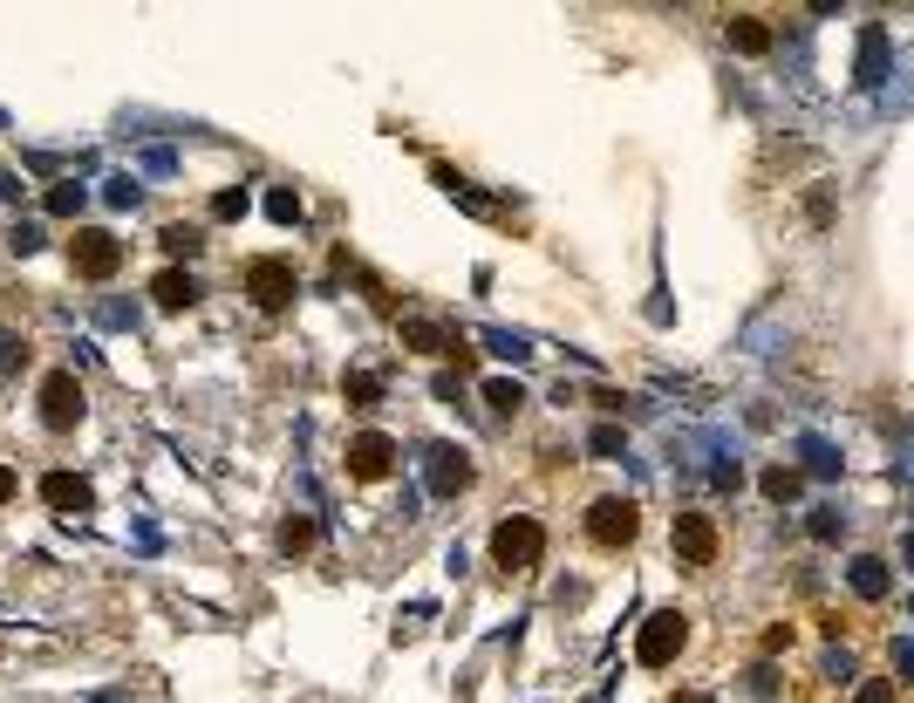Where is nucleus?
I'll use <instances>...</instances> for the list:
<instances>
[{"mask_svg": "<svg viewBox=\"0 0 914 703\" xmlns=\"http://www.w3.org/2000/svg\"><path fill=\"white\" fill-rule=\"evenodd\" d=\"M894 663H901V669L914 676V635H901V642H894Z\"/></svg>", "mask_w": 914, "mask_h": 703, "instance_id": "473e14b6", "label": "nucleus"}, {"mask_svg": "<svg viewBox=\"0 0 914 703\" xmlns=\"http://www.w3.org/2000/svg\"><path fill=\"white\" fill-rule=\"evenodd\" d=\"M689 642V622L676 615V608H662V615H648L642 622V642H635V656H642L648 669H662V663H676V649Z\"/></svg>", "mask_w": 914, "mask_h": 703, "instance_id": "7ed1b4c3", "label": "nucleus"}, {"mask_svg": "<svg viewBox=\"0 0 914 703\" xmlns=\"http://www.w3.org/2000/svg\"><path fill=\"white\" fill-rule=\"evenodd\" d=\"M799 458H805V471H812V478H839V451L826 444V437H812V430L799 437Z\"/></svg>", "mask_w": 914, "mask_h": 703, "instance_id": "f3484780", "label": "nucleus"}, {"mask_svg": "<svg viewBox=\"0 0 914 703\" xmlns=\"http://www.w3.org/2000/svg\"><path fill=\"white\" fill-rule=\"evenodd\" d=\"M901 560H908V567H914V533H908V540H901Z\"/></svg>", "mask_w": 914, "mask_h": 703, "instance_id": "f704fd0d", "label": "nucleus"}, {"mask_svg": "<svg viewBox=\"0 0 914 703\" xmlns=\"http://www.w3.org/2000/svg\"><path fill=\"white\" fill-rule=\"evenodd\" d=\"M69 267H76L82 280H110L116 267H123V239L103 233V226H89V233L69 239Z\"/></svg>", "mask_w": 914, "mask_h": 703, "instance_id": "f03ea898", "label": "nucleus"}, {"mask_svg": "<svg viewBox=\"0 0 914 703\" xmlns=\"http://www.w3.org/2000/svg\"><path fill=\"white\" fill-rule=\"evenodd\" d=\"M164 246H171V253H198V246H205V239H198V226H164Z\"/></svg>", "mask_w": 914, "mask_h": 703, "instance_id": "b1692460", "label": "nucleus"}, {"mask_svg": "<svg viewBox=\"0 0 914 703\" xmlns=\"http://www.w3.org/2000/svg\"><path fill=\"white\" fill-rule=\"evenodd\" d=\"M212 212H219V219H239V212H246V192H219V198H212Z\"/></svg>", "mask_w": 914, "mask_h": 703, "instance_id": "c85d7f7f", "label": "nucleus"}, {"mask_svg": "<svg viewBox=\"0 0 914 703\" xmlns=\"http://www.w3.org/2000/svg\"><path fill=\"white\" fill-rule=\"evenodd\" d=\"M7 499H14V471L0 465V506H7Z\"/></svg>", "mask_w": 914, "mask_h": 703, "instance_id": "72a5a7b5", "label": "nucleus"}, {"mask_svg": "<svg viewBox=\"0 0 914 703\" xmlns=\"http://www.w3.org/2000/svg\"><path fill=\"white\" fill-rule=\"evenodd\" d=\"M342 396H348V403H355V410H369V403H376V396H382V376H369V369H355V376H348V383H342Z\"/></svg>", "mask_w": 914, "mask_h": 703, "instance_id": "412c9836", "label": "nucleus"}, {"mask_svg": "<svg viewBox=\"0 0 914 703\" xmlns=\"http://www.w3.org/2000/svg\"><path fill=\"white\" fill-rule=\"evenodd\" d=\"M151 294H157V308H164V314H185V308H198V280H191L185 267H164V274L151 280Z\"/></svg>", "mask_w": 914, "mask_h": 703, "instance_id": "f8f14e48", "label": "nucleus"}, {"mask_svg": "<svg viewBox=\"0 0 914 703\" xmlns=\"http://www.w3.org/2000/svg\"><path fill=\"white\" fill-rule=\"evenodd\" d=\"M280 547H287V553H307V547H314V519H307V512L280 519Z\"/></svg>", "mask_w": 914, "mask_h": 703, "instance_id": "aec40b11", "label": "nucleus"}, {"mask_svg": "<svg viewBox=\"0 0 914 703\" xmlns=\"http://www.w3.org/2000/svg\"><path fill=\"white\" fill-rule=\"evenodd\" d=\"M744 690H751V697H778V676H771V669H751V676H744Z\"/></svg>", "mask_w": 914, "mask_h": 703, "instance_id": "bb28decb", "label": "nucleus"}, {"mask_svg": "<svg viewBox=\"0 0 914 703\" xmlns=\"http://www.w3.org/2000/svg\"><path fill=\"white\" fill-rule=\"evenodd\" d=\"M730 48H744V55H764V48H771V28H764L758 14H730Z\"/></svg>", "mask_w": 914, "mask_h": 703, "instance_id": "4468645a", "label": "nucleus"}, {"mask_svg": "<svg viewBox=\"0 0 914 703\" xmlns=\"http://www.w3.org/2000/svg\"><path fill=\"white\" fill-rule=\"evenodd\" d=\"M758 492H764V499H771V506H792V499H799V492H805V478H799V471H792V465H771V471H764V478H758Z\"/></svg>", "mask_w": 914, "mask_h": 703, "instance_id": "2eb2a0df", "label": "nucleus"}, {"mask_svg": "<svg viewBox=\"0 0 914 703\" xmlns=\"http://www.w3.org/2000/svg\"><path fill=\"white\" fill-rule=\"evenodd\" d=\"M48 212H55V219H76L82 212V185H55V192H48Z\"/></svg>", "mask_w": 914, "mask_h": 703, "instance_id": "5701e85b", "label": "nucleus"}, {"mask_svg": "<svg viewBox=\"0 0 914 703\" xmlns=\"http://www.w3.org/2000/svg\"><path fill=\"white\" fill-rule=\"evenodd\" d=\"M860 703H894V683L874 676V683H860Z\"/></svg>", "mask_w": 914, "mask_h": 703, "instance_id": "c756f323", "label": "nucleus"}, {"mask_svg": "<svg viewBox=\"0 0 914 703\" xmlns=\"http://www.w3.org/2000/svg\"><path fill=\"white\" fill-rule=\"evenodd\" d=\"M41 424H48V430H76V424H82V383H76V369H55V376L41 383Z\"/></svg>", "mask_w": 914, "mask_h": 703, "instance_id": "39448f33", "label": "nucleus"}, {"mask_svg": "<svg viewBox=\"0 0 914 703\" xmlns=\"http://www.w3.org/2000/svg\"><path fill=\"white\" fill-rule=\"evenodd\" d=\"M805 533H812L819 547H833L839 533H846V512H839V506H812V512H805Z\"/></svg>", "mask_w": 914, "mask_h": 703, "instance_id": "a211bd4d", "label": "nucleus"}, {"mask_svg": "<svg viewBox=\"0 0 914 703\" xmlns=\"http://www.w3.org/2000/svg\"><path fill=\"white\" fill-rule=\"evenodd\" d=\"M635 526H642L635 499H594V506H587V533H594V547H628Z\"/></svg>", "mask_w": 914, "mask_h": 703, "instance_id": "20e7f679", "label": "nucleus"}, {"mask_svg": "<svg viewBox=\"0 0 914 703\" xmlns=\"http://www.w3.org/2000/svg\"><path fill=\"white\" fill-rule=\"evenodd\" d=\"M389 465H396V437H382V430L348 437V471H355V478H382Z\"/></svg>", "mask_w": 914, "mask_h": 703, "instance_id": "1a4fd4ad", "label": "nucleus"}, {"mask_svg": "<svg viewBox=\"0 0 914 703\" xmlns=\"http://www.w3.org/2000/svg\"><path fill=\"white\" fill-rule=\"evenodd\" d=\"M676 553H683L689 567H710V560H717V526H710L703 512H676Z\"/></svg>", "mask_w": 914, "mask_h": 703, "instance_id": "9d476101", "label": "nucleus"}, {"mask_svg": "<svg viewBox=\"0 0 914 703\" xmlns=\"http://www.w3.org/2000/svg\"><path fill=\"white\" fill-rule=\"evenodd\" d=\"M853 76H860V82H880V76H887V28H880V21L860 35V62H853Z\"/></svg>", "mask_w": 914, "mask_h": 703, "instance_id": "ddd939ff", "label": "nucleus"}, {"mask_svg": "<svg viewBox=\"0 0 914 703\" xmlns=\"http://www.w3.org/2000/svg\"><path fill=\"white\" fill-rule=\"evenodd\" d=\"M7 246H14V253H35V246H41V226H14V239H7Z\"/></svg>", "mask_w": 914, "mask_h": 703, "instance_id": "7c9ffc66", "label": "nucleus"}, {"mask_svg": "<svg viewBox=\"0 0 914 703\" xmlns=\"http://www.w3.org/2000/svg\"><path fill=\"white\" fill-rule=\"evenodd\" d=\"M267 212L280 219V226H301V198H294V192H273V198H267Z\"/></svg>", "mask_w": 914, "mask_h": 703, "instance_id": "393cba45", "label": "nucleus"}, {"mask_svg": "<svg viewBox=\"0 0 914 703\" xmlns=\"http://www.w3.org/2000/svg\"><path fill=\"white\" fill-rule=\"evenodd\" d=\"M539 553H546V533H539L533 512H512V519H498L492 560L505 567V574H526V567H539Z\"/></svg>", "mask_w": 914, "mask_h": 703, "instance_id": "f257e3e1", "label": "nucleus"}, {"mask_svg": "<svg viewBox=\"0 0 914 703\" xmlns=\"http://www.w3.org/2000/svg\"><path fill=\"white\" fill-rule=\"evenodd\" d=\"M21 362H28V349H21L14 335H0V376H7V369H21Z\"/></svg>", "mask_w": 914, "mask_h": 703, "instance_id": "cd10ccee", "label": "nucleus"}, {"mask_svg": "<svg viewBox=\"0 0 914 703\" xmlns=\"http://www.w3.org/2000/svg\"><path fill=\"white\" fill-rule=\"evenodd\" d=\"M676 703H710V697H696V690H683V697H676Z\"/></svg>", "mask_w": 914, "mask_h": 703, "instance_id": "c9c22d12", "label": "nucleus"}, {"mask_svg": "<svg viewBox=\"0 0 914 703\" xmlns=\"http://www.w3.org/2000/svg\"><path fill=\"white\" fill-rule=\"evenodd\" d=\"M485 403H492L498 417H519V410H526V390L505 383V376H492V383H485Z\"/></svg>", "mask_w": 914, "mask_h": 703, "instance_id": "6ab92c4d", "label": "nucleus"}, {"mask_svg": "<svg viewBox=\"0 0 914 703\" xmlns=\"http://www.w3.org/2000/svg\"><path fill=\"white\" fill-rule=\"evenodd\" d=\"M587 451H594V458H621V451H628V437H621L614 424H601L594 437H587Z\"/></svg>", "mask_w": 914, "mask_h": 703, "instance_id": "4be33fe9", "label": "nucleus"}, {"mask_svg": "<svg viewBox=\"0 0 914 703\" xmlns=\"http://www.w3.org/2000/svg\"><path fill=\"white\" fill-rule=\"evenodd\" d=\"M246 294H253V308L280 314L294 301V267H287V260H253V267H246Z\"/></svg>", "mask_w": 914, "mask_h": 703, "instance_id": "0eeeda50", "label": "nucleus"}, {"mask_svg": "<svg viewBox=\"0 0 914 703\" xmlns=\"http://www.w3.org/2000/svg\"><path fill=\"white\" fill-rule=\"evenodd\" d=\"M423 485H430L437 499H457V492L471 485V458H464L457 444H430V451H423Z\"/></svg>", "mask_w": 914, "mask_h": 703, "instance_id": "423d86ee", "label": "nucleus"}, {"mask_svg": "<svg viewBox=\"0 0 914 703\" xmlns=\"http://www.w3.org/2000/svg\"><path fill=\"white\" fill-rule=\"evenodd\" d=\"M110 205H137V185H130V178H110Z\"/></svg>", "mask_w": 914, "mask_h": 703, "instance_id": "2f4dec72", "label": "nucleus"}, {"mask_svg": "<svg viewBox=\"0 0 914 703\" xmlns=\"http://www.w3.org/2000/svg\"><path fill=\"white\" fill-rule=\"evenodd\" d=\"M846 587H853L860 601H887V587H894V574H887V560H880V553H860V560L846 567Z\"/></svg>", "mask_w": 914, "mask_h": 703, "instance_id": "9b49d317", "label": "nucleus"}, {"mask_svg": "<svg viewBox=\"0 0 914 703\" xmlns=\"http://www.w3.org/2000/svg\"><path fill=\"white\" fill-rule=\"evenodd\" d=\"M403 342H417L423 355H457V335H444L437 321H403Z\"/></svg>", "mask_w": 914, "mask_h": 703, "instance_id": "dca6fc26", "label": "nucleus"}, {"mask_svg": "<svg viewBox=\"0 0 914 703\" xmlns=\"http://www.w3.org/2000/svg\"><path fill=\"white\" fill-rule=\"evenodd\" d=\"M485 349H492V355H505V362H519V355H533V349H526V335H485Z\"/></svg>", "mask_w": 914, "mask_h": 703, "instance_id": "a878e982", "label": "nucleus"}, {"mask_svg": "<svg viewBox=\"0 0 914 703\" xmlns=\"http://www.w3.org/2000/svg\"><path fill=\"white\" fill-rule=\"evenodd\" d=\"M41 506L62 512V519H89V512H96V492H89V478H76V471H48V478H41Z\"/></svg>", "mask_w": 914, "mask_h": 703, "instance_id": "6e6552de", "label": "nucleus"}]
</instances>
